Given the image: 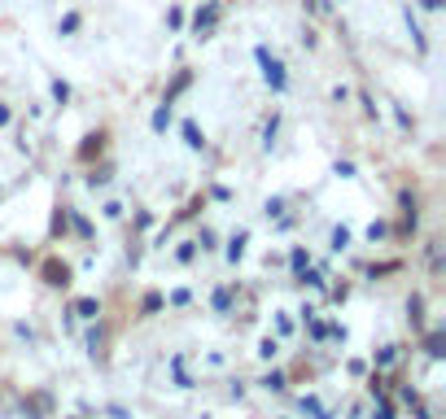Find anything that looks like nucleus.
I'll return each mask as SVG.
<instances>
[{
  "label": "nucleus",
  "mask_w": 446,
  "mask_h": 419,
  "mask_svg": "<svg viewBox=\"0 0 446 419\" xmlns=\"http://www.w3.org/2000/svg\"><path fill=\"white\" fill-rule=\"evenodd\" d=\"M254 57H258V66H263V75H267V83H271L276 92H280V88H285V66L276 62L267 49H254Z\"/></svg>",
  "instance_id": "obj_1"
},
{
  "label": "nucleus",
  "mask_w": 446,
  "mask_h": 419,
  "mask_svg": "<svg viewBox=\"0 0 446 419\" xmlns=\"http://www.w3.org/2000/svg\"><path fill=\"white\" fill-rule=\"evenodd\" d=\"M44 284L66 289V284H70V267H66V262H57V258H48V262H44Z\"/></svg>",
  "instance_id": "obj_2"
},
{
  "label": "nucleus",
  "mask_w": 446,
  "mask_h": 419,
  "mask_svg": "<svg viewBox=\"0 0 446 419\" xmlns=\"http://www.w3.org/2000/svg\"><path fill=\"white\" fill-rule=\"evenodd\" d=\"M101 149H105V136H101V131H92V136H83V145H79V158H83V162H92Z\"/></svg>",
  "instance_id": "obj_3"
},
{
  "label": "nucleus",
  "mask_w": 446,
  "mask_h": 419,
  "mask_svg": "<svg viewBox=\"0 0 446 419\" xmlns=\"http://www.w3.org/2000/svg\"><path fill=\"white\" fill-rule=\"evenodd\" d=\"M425 354L429 358H442L446 354V332H429V337H425Z\"/></svg>",
  "instance_id": "obj_4"
},
{
  "label": "nucleus",
  "mask_w": 446,
  "mask_h": 419,
  "mask_svg": "<svg viewBox=\"0 0 446 419\" xmlns=\"http://www.w3.org/2000/svg\"><path fill=\"white\" fill-rule=\"evenodd\" d=\"M214 18H219V9H214V5H206V9H201V14H197V22H192V27H197V35H201V31H210V27H214Z\"/></svg>",
  "instance_id": "obj_5"
},
{
  "label": "nucleus",
  "mask_w": 446,
  "mask_h": 419,
  "mask_svg": "<svg viewBox=\"0 0 446 419\" xmlns=\"http://www.w3.org/2000/svg\"><path fill=\"white\" fill-rule=\"evenodd\" d=\"M188 83H192V75H188V70H179V79L171 83V88H166V105H171V101L179 97V92H184V88H188Z\"/></svg>",
  "instance_id": "obj_6"
},
{
  "label": "nucleus",
  "mask_w": 446,
  "mask_h": 419,
  "mask_svg": "<svg viewBox=\"0 0 446 419\" xmlns=\"http://www.w3.org/2000/svg\"><path fill=\"white\" fill-rule=\"evenodd\" d=\"M184 140L192 149H201V131H197V123H184Z\"/></svg>",
  "instance_id": "obj_7"
},
{
  "label": "nucleus",
  "mask_w": 446,
  "mask_h": 419,
  "mask_svg": "<svg viewBox=\"0 0 446 419\" xmlns=\"http://www.w3.org/2000/svg\"><path fill=\"white\" fill-rule=\"evenodd\" d=\"M75 310H79V315H101V306H96L92 297H83V302H75Z\"/></svg>",
  "instance_id": "obj_8"
},
{
  "label": "nucleus",
  "mask_w": 446,
  "mask_h": 419,
  "mask_svg": "<svg viewBox=\"0 0 446 419\" xmlns=\"http://www.w3.org/2000/svg\"><path fill=\"white\" fill-rule=\"evenodd\" d=\"M79 22H83L79 14H66V18H62V35H70V31H79Z\"/></svg>",
  "instance_id": "obj_9"
},
{
  "label": "nucleus",
  "mask_w": 446,
  "mask_h": 419,
  "mask_svg": "<svg viewBox=\"0 0 446 419\" xmlns=\"http://www.w3.org/2000/svg\"><path fill=\"white\" fill-rule=\"evenodd\" d=\"M166 118H171V105H162V110H158V114H153V127H158V131H162V127H166Z\"/></svg>",
  "instance_id": "obj_10"
},
{
  "label": "nucleus",
  "mask_w": 446,
  "mask_h": 419,
  "mask_svg": "<svg viewBox=\"0 0 446 419\" xmlns=\"http://www.w3.org/2000/svg\"><path fill=\"white\" fill-rule=\"evenodd\" d=\"M241 249H245V236H236V241H232V249H227V258L236 262V258H241Z\"/></svg>",
  "instance_id": "obj_11"
},
{
  "label": "nucleus",
  "mask_w": 446,
  "mask_h": 419,
  "mask_svg": "<svg viewBox=\"0 0 446 419\" xmlns=\"http://www.w3.org/2000/svg\"><path fill=\"white\" fill-rule=\"evenodd\" d=\"M227 302H232V297H227V289L214 293V310H227Z\"/></svg>",
  "instance_id": "obj_12"
},
{
  "label": "nucleus",
  "mask_w": 446,
  "mask_h": 419,
  "mask_svg": "<svg viewBox=\"0 0 446 419\" xmlns=\"http://www.w3.org/2000/svg\"><path fill=\"white\" fill-rule=\"evenodd\" d=\"M377 419H394V411H390V406H381V411H377Z\"/></svg>",
  "instance_id": "obj_13"
},
{
  "label": "nucleus",
  "mask_w": 446,
  "mask_h": 419,
  "mask_svg": "<svg viewBox=\"0 0 446 419\" xmlns=\"http://www.w3.org/2000/svg\"><path fill=\"white\" fill-rule=\"evenodd\" d=\"M420 5H425V9H442V0H420Z\"/></svg>",
  "instance_id": "obj_14"
}]
</instances>
